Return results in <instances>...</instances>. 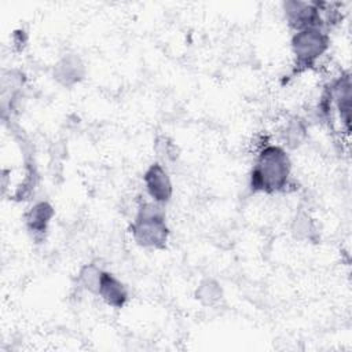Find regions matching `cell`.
Returning <instances> with one entry per match:
<instances>
[{
  "mask_svg": "<svg viewBox=\"0 0 352 352\" xmlns=\"http://www.w3.org/2000/svg\"><path fill=\"white\" fill-rule=\"evenodd\" d=\"M292 161L280 144H265L260 148L250 172L252 192L275 194L286 191L290 183Z\"/></svg>",
  "mask_w": 352,
  "mask_h": 352,
  "instance_id": "cell-1",
  "label": "cell"
},
{
  "mask_svg": "<svg viewBox=\"0 0 352 352\" xmlns=\"http://www.w3.org/2000/svg\"><path fill=\"white\" fill-rule=\"evenodd\" d=\"M129 231L139 246L146 249H164L169 238L164 205L154 201L139 204Z\"/></svg>",
  "mask_w": 352,
  "mask_h": 352,
  "instance_id": "cell-2",
  "label": "cell"
},
{
  "mask_svg": "<svg viewBox=\"0 0 352 352\" xmlns=\"http://www.w3.org/2000/svg\"><path fill=\"white\" fill-rule=\"evenodd\" d=\"M292 52L294 56L293 73L298 74L316 65L330 47V36L323 28H307L293 33Z\"/></svg>",
  "mask_w": 352,
  "mask_h": 352,
  "instance_id": "cell-3",
  "label": "cell"
},
{
  "mask_svg": "<svg viewBox=\"0 0 352 352\" xmlns=\"http://www.w3.org/2000/svg\"><path fill=\"white\" fill-rule=\"evenodd\" d=\"M283 12L289 26L297 32L307 28H324L322 19V3L287 0L283 3Z\"/></svg>",
  "mask_w": 352,
  "mask_h": 352,
  "instance_id": "cell-4",
  "label": "cell"
},
{
  "mask_svg": "<svg viewBox=\"0 0 352 352\" xmlns=\"http://www.w3.org/2000/svg\"><path fill=\"white\" fill-rule=\"evenodd\" d=\"M146 191L151 201L165 205L170 201L173 194V184L168 170L161 162H153L143 175Z\"/></svg>",
  "mask_w": 352,
  "mask_h": 352,
  "instance_id": "cell-5",
  "label": "cell"
},
{
  "mask_svg": "<svg viewBox=\"0 0 352 352\" xmlns=\"http://www.w3.org/2000/svg\"><path fill=\"white\" fill-rule=\"evenodd\" d=\"M326 91L329 94L331 106H334L340 114V118L345 131L349 132V126H351V76L349 73H345L337 77L327 87Z\"/></svg>",
  "mask_w": 352,
  "mask_h": 352,
  "instance_id": "cell-6",
  "label": "cell"
},
{
  "mask_svg": "<svg viewBox=\"0 0 352 352\" xmlns=\"http://www.w3.org/2000/svg\"><path fill=\"white\" fill-rule=\"evenodd\" d=\"M52 76L58 84L69 88L84 78L85 65L77 54H66L54 65Z\"/></svg>",
  "mask_w": 352,
  "mask_h": 352,
  "instance_id": "cell-7",
  "label": "cell"
},
{
  "mask_svg": "<svg viewBox=\"0 0 352 352\" xmlns=\"http://www.w3.org/2000/svg\"><path fill=\"white\" fill-rule=\"evenodd\" d=\"M54 214V208L47 201H38L29 208L25 213V224L33 239L38 241L45 236Z\"/></svg>",
  "mask_w": 352,
  "mask_h": 352,
  "instance_id": "cell-8",
  "label": "cell"
},
{
  "mask_svg": "<svg viewBox=\"0 0 352 352\" xmlns=\"http://www.w3.org/2000/svg\"><path fill=\"white\" fill-rule=\"evenodd\" d=\"M98 296L113 308H122L129 298V293L126 286L111 272L103 271Z\"/></svg>",
  "mask_w": 352,
  "mask_h": 352,
  "instance_id": "cell-9",
  "label": "cell"
},
{
  "mask_svg": "<svg viewBox=\"0 0 352 352\" xmlns=\"http://www.w3.org/2000/svg\"><path fill=\"white\" fill-rule=\"evenodd\" d=\"M307 135H308V128L305 121L300 117H293L289 121H286V124L280 129L282 147L294 150L304 143V140L307 139Z\"/></svg>",
  "mask_w": 352,
  "mask_h": 352,
  "instance_id": "cell-10",
  "label": "cell"
},
{
  "mask_svg": "<svg viewBox=\"0 0 352 352\" xmlns=\"http://www.w3.org/2000/svg\"><path fill=\"white\" fill-rule=\"evenodd\" d=\"M292 234L296 239L316 242L319 238V232L316 224L311 214L305 209H300L296 212L292 221Z\"/></svg>",
  "mask_w": 352,
  "mask_h": 352,
  "instance_id": "cell-11",
  "label": "cell"
},
{
  "mask_svg": "<svg viewBox=\"0 0 352 352\" xmlns=\"http://www.w3.org/2000/svg\"><path fill=\"white\" fill-rule=\"evenodd\" d=\"M197 301L204 307H213L220 302L223 298V287L221 285L213 278H204L194 293Z\"/></svg>",
  "mask_w": 352,
  "mask_h": 352,
  "instance_id": "cell-12",
  "label": "cell"
},
{
  "mask_svg": "<svg viewBox=\"0 0 352 352\" xmlns=\"http://www.w3.org/2000/svg\"><path fill=\"white\" fill-rule=\"evenodd\" d=\"M103 268L99 267L95 263H89V264H84L78 274H77V285L85 290L89 292L95 296H98L99 292V286H100V280H102V275H103Z\"/></svg>",
  "mask_w": 352,
  "mask_h": 352,
  "instance_id": "cell-13",
  "label": "cell"
},
{
  "mask_svg": "<svg viewBox=\"0 0 352 352\" xmlns=\"http://www.w3.org/2000/svg\"><path fill=\"white\" fill-rule=\"evenodd\" d=\"M154 151H155L157 157L162 162H173L177 158V147H176V144L168 136H165V135H158L155 138V140H154Z\"/></svg>",
  "mask_w": 352,
  "mask_h": 352,
  "instance_id": "cell-14",
  "label": "cell"
}]
</instances>
